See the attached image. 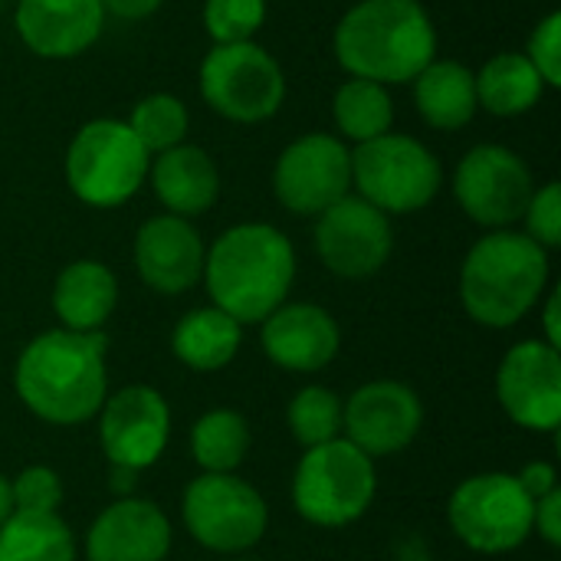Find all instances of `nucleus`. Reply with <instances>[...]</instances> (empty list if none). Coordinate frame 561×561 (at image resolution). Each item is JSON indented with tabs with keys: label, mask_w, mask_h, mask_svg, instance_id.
<instances>
[{
	"label": "nucleus",
	"mask_w": 561,
	"mask_h": 561,
	"mask_svg": "<svg viewBox=\"0 0 561 561\" xmlns=\"http://www.w3.org/2000/svg\"><path fill=\"white\" fill-rule=\"evenodd\" d=\"M105 335L53 329L36 335L16 362V394L46 424H82L102 411L108 398L105 381Z\"/></svg>",
	"instance_id": "f257e3e1"
},
{
	"label": "nucleus",
	"mask_w": 561,
	"mask_h": 561,
	"mask_svg": "<svg viewBox=\"0 0 561 561\" xmlns=\"http://www.w3.org/2000/svg\"><path fill=\"white\" fill-rule=\"evenodd\" d=\"M335 56L355 79L414 82L437 59V30L421 0H362L335 26Z\"/></svg>",
	"instance_id": "f03ea898"
},
{
	"label": "nucleus",
	"mask_w": 561,
	"mask_h": 561,
	"mask_svg": "<svg viewBox=\"0 0 561 561\" xmlns=\"http://www.w3.org/2000/svg\"><path fill=\"white\" fill-rule=\"evenodd\" d=\"M204 279L214 306L247 322L276 312L296 279V253L286 233L270 224H237L204 256Z\"/></svg>",
	"instance_id": "7ed1b4c3"
},
{
	"label": "nucleus",
	"mask_w": 561,
	"mask_h": 561,
	"mask_svg": "<svg viewBox=\"0 0 561 561\" xmlns=\"http://www.w3.org/2000/svg\"><path fill=\"white\" fill-rule=\"evenodd\" d=\"M549 283V250L516 230L480 237L460 270V299L486 329L516 325L539 302Z\"/></svg>",
	"instance_id": "20e7f679"
},
{
	"label": "nucleus",
	"mask_w": 561,
	"mask_h": 561,
	"mask_svg": "<svg viewBox=\"0 0 561 561\" xmlns=\"http://www.w3.org/2000/svg\"><path fill=\"white\" fill-rule=\"evenodd\" d=\"M151 154L125 122H85L66 151V181L89 207H118L131 201L148 178Z\"/></svg>",
	"instance_id": "39448f33"
},
{
	"label": "nucleus",
	"mask_w": 561,
	"mask_h": 561,
	"mask_svg": "<svg viewBox=\"0 0 561 561\" xmlns=\"http://www.w3.org/2000/svg\"><path fill=\"white\" fill-rule=\"evenodd\" d=\"M378 490L375 460L348 440H329L312 450L296 467L293 503L302 519L325 529H342L365 516Z\"/></svg>",
	"instance_id": "423d86ee"
},
{
	"label": "nucleus",
	"mask_w": 561,
	"mask_h": 561,
	"mask_svg": "<svg viewBox=\"0 0 561 561\" xmlns=\"http://www.w3.org/2000/svg\"><path fill=\"white\" fill-rule=\"evenodd\" d=\"M437 154L411 135H378L352 151V184L381 214H414L440 191Z\"/></svg>",
	"instance_id": "0eeeda50"
},
{
	"label": "nucleus",
	"mask_w": 561,
	"mask_h": 561,
	"mask_svg": "<svg viewBox=\"0 0 561 561\" xmlns=\"http://www.w3.org/2000/svg\"><path fill=\"white\" fill-rule=\"evenodd\" d=\"M447 519L457 539L473 552L503 556L533 536L536 500L513 473H480L454 490Z\"/></svg>",
	"instance_id": "6e6552de"
},
{
	"label": "nucleus",
	"mask_w": 561,
	"mask_h": 561,
	"mask_svg": "<svg viewBox=\"0 0 561 561\" xmlns=\"http://www.w3.org/2000/svg\"><path fill=\"white\" fill-rule=\"evenodd\" d=\"M201 95L217 115L253 125L279 112L286 99V76L260 43H224L201 62Z\"/></svg>",
	"instance_id": "1a4fd4ad"
},
{
	"label": "nucleus",
	"mask_w": 561,
	"mask_h": 561,
	"mask_svg": "<svg viewBox=\"0 0 561 561\" xmlns=\"http://www.w3.org/2000/svg\"><path fill=\"white\" fill-rule=\"evenodd\" d=\"M184 526L210 552L237 556L253 549L270 523L263 496L233 473H204L184 490Z\"/></svg>",
	"instance_id": "9d476101"
},
{
	"label": "nucleus",
	"mask_w": 561,
	"mask_h": 561,
	"mask_svg": "<svg viewBox=\"0 0 561 561\" xmlns=\"http://www.w3.org/2000/svg\"><path fill=\"white\" fill-rule=\"evenodd\" d=\"M454 194L463 214L490 230H510L523 220L536 184L529 164L506 145H477L454 174Z\"/></svg>",
	"instance_id": "9b49d317"
},
{
	"label": "nucleus",
	"mask_w": 561,
	"mask_h": 561,
	"mask_svg": "<svg viewBox=\"0 0 561 561\" xmlns=\"http://www.w3.org/2000/svg\"><path fill=\"white\" fill-rule=\"evenodd\" d=\"M273 191L279 204L302 217H319L352 194V151L335 135H302L283 148Z\"/></svg>",
	"instance_id": "f8f14e48"
},
{
	"label": "nucleus",
	"mask_w": 561,
	"mask_h": 561,
	"mask_svg": "<svg viewBox=\"0 0 561 561\" xmlns=\"http://www.w3.org/2000/svg\"><path fill=\"white\" fill-rule=\"evenodd\" d=\"M394 247L391 220L358 194H345L339 204L319 214L316 253L342 279L375 276Z\"/></svg>",
	"instance_id": "ddd939ff"
},
{
	"label": "nucleus",
	"mask_w": 561,
	"mask_h": 561,
	"mask_svg": "<svg viewBox=\"0 0 561 561\" xmlns=\"http://www.w3.org/2000/svg\"><path fill=\"white\" fill-rule=\"evenodd\" d=\"M424 424V408L417 394L401 381H368L342 404L345 440L362 454L391 457L404 450Z\"/></svg>",
	"instance_id": "4468645a"
},
{
	"label": "nucleus",
	"mask_w": 561,
	"mask_h": 561,
	"mask_svg": "<svg viewBox=\"0 0 561 561\" xmlns=\"http://www.w3.org/2000/svg\"><path fill=\"white\" fill-rule=\"evenodd\" d=\"M171 414L154 388L128 385L102 404V450L112 467L148 470L168 447Z\"/></svg>",
	"instance_id": "2eb2a0df"
},
{
	"label": "nucleus",
	"mask_w": 561,
	"mask_h": 561,
	"mask_svg": "<svg viewBox=\"0 0 561 561\" xmlns=\"http://www.w3.org/2000/svg\"><path fill=\"white\" fill-rule=\"evenodd\" d=\"M496 394L503 411L529 431L561 424V355L549 342H519L500 365Z\"/></svg>",
	"instance_id": "dca6fc26"
},
{
	"label": "nucleus",
	"mask_w": 561,
	"mask_h": 561,
	"mask_svg": "<svg viewBox=\"0 0 561 561\" xmlns=\"http://www.w3.org/2000/svg\"><path fill=\"white\" fill-rule=\"evenodd\" d=\"M204 240L184 217L161 214L135 233V270L154 293H187L204 276Z\"/></svg>",
	"instance_id": "f3484780"
},
{
	"label": "nucleus",
	"mask_w": 561,
	"mask_h": 561,
	"mask_svg": "<svg viewBox=\"0 0 561 561\" xmlns=\"http://www.w3.org/2000/svg\"><path fill=\"white\" fill-rule=\"evenodd\" d=\"M13 23L30 53L72 59L102 36L105 10L99 0H16Z\"/></svg>",
	"instance_id": "a211bd4d"
},
{
	"label": "nucleus",
	"mask_w": 561,
	"mask_h": 561,
	"mask_svg": "<svg viewBox=\"0 0 561 561\" xmlns=\"http://www.w3.org/2000/svg\"><path fill=\"white\" fill-rule=\"evenodd\" d=\"M263 352L286 371H322L339 355L335 319L312 302H283L263 319Z\"/></svg>",
	"instance_id": "6ab92c4d"
},
{
	"label": "nucleus",
	"mask_w": 561,
	"mask_h": 561,
	"mask_svg": "<svg viewBox=\"0 0 561 561\" xmlns=\"http://www.w3.org/2000/svg\"><path fill=\"white\" fill-rule=\"evenodd\" d=\"M171 523L151 500H118L92 523L85 539L89 561H164Z\"/></svg>",
	"instance_id": "aec40b11"
},
{
	"label": "nucleus",
	"mask_w": 561,
	"mask_h": 561,
	"mask_svg": "<svg viewBox=\"0 0 561 561\" xmlns=\"http://www.w3.org/2000/svg\"><path fill=\"white\" fill-rule=\"evenodd\" d=\"M151 187L158 201L174 217H197L207 214L220 197V171L214 158L197 145H178L154 158Z\"/></svg>",
	"instance_id": "412c9836"
},
{
	"label": "nucleus",
	"mask_w": 561,
	"mask_h": 561,
	"mask_svg": "<svg viewBox=\"0 0 561 561\" xmlns=\"http://www.w3.org/2000/svg\"><path fill=\"white\" fill-rule=\"evenodd\" d=\"M118 302L115 273L95 260L69 263L53 286V309L59 322L72 332H99Z\"/></svg>",
	"instance_id": "4be33fe9"
},
{
	"label": "nucleus",
	"mask_w": 561,
	"mask_h": 561,
	"mask_svg": "<svg viewBox=\"0 0 561 561\" xmlns=\"http://www.w3.org/2000/svg\"><path fill=\"white\" fill-rule=\"evenodd\" d=\"M414 102L421 118L431 128L457 131L470 125L477 115V76L463 62L454 59H434L417 79H414Z\"/></svg>",
	"instance_id": "5701e85b"
},
{
	"label": "nucleus",
	"mask_w": 561,
	"mask_h": 561,
	"mask_svg": "<svg viewBox=\"0 0 561 561\" xmlns=\"http://www.w3.org/2000/svg\"><path fill=\"white\" fill-rule=\"evenodd\" d=\"M473 76H477V105H483L490 115L500 118H513L536 108L542 102V92L549 89L526 53H500Z\"/></svg>",
	"instance_id": "b1692460"
},
{
	"label": "nucleus",
	"mask_w": 561,
	"mask_h": 561,
	"mask_svg": "<svg viewBox=\"0 0 561 561\" xmlns=\"http://www.w3.org/2000/svg\"><path fill=\"white\" fill-rule=\"evenodd\" d=\"M243 342V325L220 312L217 306L210 309H194L187 312L171 335L174 355L194 368V371H217L233 362Z\"/></svg>",
	"instance_id": "393cba45"
},
{
	"label": "nucleus",
	"mask_w": 561,
	"mask_h": 561,
	"mask_svg": "<svg viewBox=\"0 0 561 561\" xmlns=\"http://www.w3.org/2000/svg\"><path fill=\"white\" fill-rule=\"evenodd\" d=\"M0 561H76V542L56 513H13L0 526Z\"/></svg>",
	"instance_id": "a878e982"
},
{
	"label": "nucleus",
	"mask_w": 561,
	"mask_h": 561,
	"mask_svg": "<svg viewBox=\"0 0 561 561\" xmlns=\"http://www.w3.org/2000/svg\"><path fill=\"white\" fill-rule=\"evenodd\" d=\"M332 115H335L339 131L345 138H352L355 145H362V141H371V138L391 131L394 102H391L385 85L352 76L348 82L339 85L335 102H332Z\"/></svg>",
	"instance_id": "bb28decb"
},
{
	"label": "nucleus",
	"mask_w": 561,
	"mask_h": 561,
	"mask_svg": "<svg viewBox=\"0 0 561 561\" xmlns=\"http://www.w3.org/2000/svg\"><path fill=\"white\" fill-rule=\"evenodd\" d=\"M194 460L207 473H233L250 450V424L237 411H207L191 431Z\"/></svg>",
	"instance_id": "cd10ccee"
},
{
	"label": "nucleus",
	"mask_w": 561,
	"mask_h": 561,
	"mask_svg": "<svg viewBox=\"0 0 561 561\" xmlns=\"http://www.w3.org/2000/svg\"><path fill=\"white\" fill-rule=\"evenodd\" d=\"M125 125L135 131V138L145 145L148 154H161L168 148L184 145V135H187V108L171 92H151V95L138 99V105L131 108V115H128Z\"/></svg>",
	"instance_id": "c85d7f7f"
},
{
	"label": "nucleus",
	"mask_w": 561,
	"mask_h": 561,
	"mask_svg": "<svg viewBox=\"0 0 561 561\" xmlns=\"http://www.w3.org/2000/svg\"><path fill=\"white\" fill-rule=\"evenodd\" d=\"M289 431L293 437L312 450L319 444L339 440L342 434V401L335 391L322 388V385H309L302 388L293 401H289Z\"/></svg>",
	"instance_id": "c756f323"
},
{
	"label": "nucleus",
	"mask_w": 561,
	"mask_h": 561,
	"mask_svg": "<svg viewBox=\"0 0 561 561\" xmlns=\"http://www.w3.org/2000/svg\"><path fill=\"white\" fill-rule=\"evenodd\" d=\"M266 20V0H204V26L214 46L247 43Z\"/></svg>",
	"instance_id": "7c9ffc66"
},
{
	"label": "nucleus",
	"mask_w": 561,
	"mask_h": 561,
	"mask_svg": "<svg viewBox=\"0 0 561 561\" xmlns=\"http://www.w3.org/2000/svg\"><path fill=\"white\" fill-rule=\"evenodd\" d=\"M13 513H56V506L62 503V483L49 467H26L13 483Z\"/></svg>",
	"instance_id": "2f4dec72"
},
{
	"label": "nucleus",
	"mask_w": 561,
	"mask_h": 561,
	"mask_svg": "<svg viewBox=\"0 0 561 561\" xmlns=\"http://www.w3.org/2000/svg\"><path fill=\"white\" fill-rule=\"evenodd\" d=\"M526 220V237H533L542 250L561 247V187L559 181H549L539 187L523 214Z\"/></svg>",
	"instance_id": "473e14b6"
},
{
	"label": "nucleus",
	"mask_w": 561,
	"mask_h": 561,
	"mask_svg": "<svg viewBox=\"0 0 561 561\" xmlns=\"http://www.w3.org/2000/svg\"><path fill=\"white\" fill-rule=\"evenodd\" d=\"M526 56L529 62L539 69L542 82L549 89H559L561 85V13L552 10L549 16H542L529 36V46H526Z\"/></svg>",
	"instance_id": "72a5a7b5"
},
{
	"label": "nucleus",
	"mask_w": 561,
	"mask_h": 561,
	"mask_svg": "<svg viewBox=\"0 0 561 561\" xmlns=\"http://www.w3.org/2000/svg\"><path fill=\"white\" fill-rule=\"evenodd\" d=\"M533 529L552 546L559 549L561 546V490H552L546 493L542 500H536V523Z\"/></svg>",
	"instance_id": "f704fd0d"
},
{
	"label": "nucleus",
	"mask_w": 561,
	"mask_h": 561,
	"mask_svg": "<svg viewBox=\"0 0 561 561\" xmlns=\"http://www.w3.org/2000/svg\"><path fill=\"white\" fill-rule=\"evenodd\" d=\"M516 480L523 483V490L533 500H542L546 493L559 490V477H556V467L552 463H529V467H523V473Z\"/></svg>",
	"instance_id": "c9c22d12"
},
{
	"label": "nucleus",
	"mask_w": 561,
	"mask_h": 561,
	"mask_svg": "<svg viewBox=\"0 0 561 561\" xmlns=\"http://www.w3.org/2000/svg\"><path fill=\"white\" fill-rule=\"evenodd\" d=\"M105 16H118V20H141V16H151L164 0H99Z\"/></svg>",
	"instance_id": "e433bc0d"
},
{
	"label": "nucleus",
	"mask_w": 561,
	"mask_h": 561,
	"mask_svg": "<svg viewBox=\"0 0 561 561\" xmlns=\"http://www.w3.org/2000/svg\"><path fill=\"white\" fill-rule=\"evenodd\" d=\"M559 302H561V289H556L549 299H546V335H549V345L552 348H561V322H559Z\"/></svg>",
	"instance_id": "4c0bfd02"
},
{
	"label": "nucleus",
	"mask_w": 561,
	"mask_h": 561,
	"mask_svg": "<svg viewBox=\"0 0 561 561\" xmlns=\"http://www.w3.org/2000/svg\"><path fill=\"white\" fill-rule=\"evenodd\" d=\"M13 516V493H10V480L0 473V526Z\"/></svg>",
	"instance_id": "58836bf2"
},
{
	"label": "nucleus",
	"mask_w": 561,
	"mask_h": 561,
	"mask_svg": "<svg viewBox=\"0 0 561 561\" xmlns=\"http://www.w3.org/2000/svg\"><path fill=\"white\" fill-rule=\"evenodd\" d=\"M131 477H135V470H125V467H112V490H128L131 486Z\"/></svg>",
	"instance_id": "ea45409f"
}]
</instances>
